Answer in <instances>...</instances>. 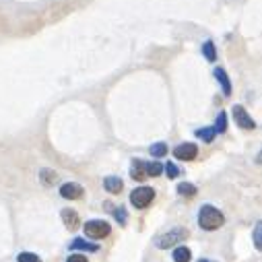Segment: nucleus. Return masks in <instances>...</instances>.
<instances>
[{
	"mask_svg": "<svg viewBox=\"0 0 262 262\" xmlns=\"http://www.w3.org/2000/svg\"><path fill=\"white\" fill-rule=\"evenodd\" d=\"M225 225V215L213 207V204H202L198 211V227L202 231H217Z\"/></svg>",
	"mask_w": 262,
	"mask_h": 262,
	"instance_id": "nucleus-1",
	"label": "nucleus"
},
{
	"mask_svg": "<svg viewBox=\"0 0 262 262\" xmlns=\"http://www.w3.org/2000/svg\"><path fill=\"white\" fill-rule=\"evenodd\" d=\"M188 237V229H184V227H176V229L167 231L163 235H159L153 240V244L159 248V250H167V248H176L180 246V242H184Z\"/></svg>",
	"mask_w": 262,
	"mask_h": 262,
	"instance_id": "nucleus-2",
	"label": "nucleus"
},
{
	"mask_svg": "<svg viewBox=\"0 0 262 262\" xmlns=\"http://www.w3.org/2000/svg\"><path fill=\"white\" fill-rule=\"evenodd\" d=\"M110 233H112V227L104 219H91L85 223V235L89 240H106Z\"/></svg>",
	"mask_w": 262,
	"mask_h": 262,
	"instance_id": "nucleus-3",
	"label": "nucleus"
},
{
	"mask_svg": "<svg viewBox=\"0 0 262 262\" xmlns=\"http://www.w3.org/2000/svg\"><path fill=\"white\" fill-rule=\"evenodd\" d=\"M155 200V190L151 186H139L130 192V204L134 209H147Z\"/></svg>",
	"mask_w": 262,
	"mask_h": 262,
	"instance_id": "nucleus-4",
	"label": "nucleus"
},
{
	"mask_svg": "<svg viewBox=\"0 0 262 262\" xmlns=\"http://www.w3.org/2000/svg\"><path fill=\"white\" fill-rule=\"evenodd\" d=\"M231 113H233V120H235V124L240 126L242 130H254L256 128V122L252 120V116L246 112V108L244 106H233L231 108Z\"/></svg>",
	"mask_w": 262,
	"mask_h": 262,
	"instance_id": "nucleus-5",
	"label": "nucleus"
},
{
	"mask_svg": "<svg viewBox=\"0 0 262 262\" xmlns=\"http://www.w3.org/2000/svg\"><path fill=\"white\" fill-rule=\"evenodd\" d=\"M174 157L180 161H194L198 157V147L194 143H180L174 149Z\"/></svg>",
	"mask_w": 262,
	"mask_h": 262,
	"instance_id": "nucleus-6",
	"label": "nucleus"
},
{
	"mask_svg": "<svg viewBox=\"0 0 262 262\" xmlns=\"http://www.w3.org/2000/svg\"><path fill=\"white\" fill-rule=\"evenodd\" d=\"M83 194H85V188L81 184H76V182H66V184L60 186V196L66 200H78L83 198Z\"/></svg>",
	"mask_w": 262,
	"mask_h": 262,
	"instance_id": "nucleus-7",
	"label": "nucleus"
},
{
	"mask_svg": "<svg viewBox=\"0 0 262 262\" xmlns=\"http://www.w3.org/2000/svg\"><path fill=\"white\" fill-rule=\"evenodd\" d=\"M60 217H62V223L68 231H76L78 225H81V217H78V213L75 209H62Z\"/></svg>",
	"mask_w": 262,
	"mask_h": 262,
	"instance_id": "nucleus-8",
	"label": "nucleus"
},
{
	"mask_svg": "<svg viewBox=\"0 0 262 262\" xmlns=\"http://www.w3.org/2000/svg\"><path fill=\"white\" fill-rule=\"evenodd\" d=\"M104 188H106V192H110V194H120L124 190V182L118 176H108L104 180Z\"/></svg>",
	"mask_w": 262,
	"mask_h": 262,
	"instance_id": "nucleus-9",
	"label": "nucleus"
},
{
	"mask_svg": "<svg viewBox=\"0 0 262 262\" xmlns=\"http://www.w3.org/2000/svg\"><path fill=\"white\" fill-rule=\"evenodd\" d=\"M68 248H71V250H83V252H97V250H99V246L95 242L83 240V237H75Z\"/></svg>",
	"mask_w": 262,
	"mask_h": 262,
	"instance_id": "nucleus-10",
	"label": "nucleus"
},
{
	"mask_svg": "<svg viewBox=\"0 0 262 262\" xmlns=\"http://www.w3.org/2000/svg\"><path fill=\"white\" fill-rule=\"evenodd\" d=\"M215 78H217V83L221 85L223 95L229 97L231 95V81H229V76H227V73L223 71V68H215Z\"/></svg>",
	"mask_w": 262,
	"mask_h": 262,
	"instance_id": "nucleus-11",
	"label": "nucleus"
},
{
	"mask_svg": "<svg viewBox=\"0 0 262 262\" xmlns=\"http://www.w3.org/2000/svg\"><path fill=\"white\" fill-rule=\"evenodd\" d=\"M172 258L174 262H190L192 260V250L188 246H176L174 248V252H172Z\"/></svg>",
	"mask_w": 262,
	"mask_h": 262,
	"instance_id": "nucleus-12",
	"label": "nucleus"
},
{
	"mask_svg": "<svg viewBox=\"0 0 262 262\" xmlns=\"http://www.w3.org/2000/svg\"><path fill=\"white\" fill-rule=\"evenodd\" d=\"M176 190H178V194L184 196V198H194L198 194V188L192 184V182H180Z\"/></svg>",
	"mask_w": 262,
	"mask_h": 262,
	"instance_id": "nucleus-13",
	"label": "nucleus"
},
{
	"mask_svg": "<svg viewBox=\"0 0 262 262\" xmlns=\"http://www.w3.org/2000/svg\"><path fill=\"white\" fill-rule=\"evenodd\" d=\"M130 178L136 180V182H143V180L147 178L145 161H141V159H134V161H132V167H130Z\"/></svg>",
	"mask_w": 262,
	"mask_h": 262,
	"instance_id": "nucleus-14",
	"label": "nucleus"
},
{
	"mask_svg": "<svg viewBox=\"0 0 262 262\" xmlns=\"http://www.w3.org/2000/svg\"><path fill=\"white\" fill-rule=\"evenodd\" d=\"M145 172H147V178H157L163 174V165L159 161H145Z\"/></svg>",
	"mask_w": 262,
	"mask_h": 262,
	"instance_id": "nucleus-15",
	"label": "nucleus"
},
{
	"mask_svg": "<svg viewBox=\"0 0 262 262\" xmlns=\"http://www.w3.org/2000/svg\"><path fill=\"white\" fill-rule=\"evenodd\" d=\"M252 242H254V248L258 252H262V219L254 225V231H252Z\"/></svg>",
	"mask_w": 262,
	"mask_h": 262,
	"instance_id": "nucleus-16",
	"label": "nucleus"
},
{
	"mask_svg": "<svg viewBox=\"0 0 262 262\" xmlns=\"http://www.w3.org/2000/svg\"><path fill=\"white\" fill-rule=\"evenodd\" d=\"M106 209L113 213V217H116V221L120 225H126V217H128V215H126V209H124V207H110V204H106Z\"/></svg>",
	"mask_w": 262,
	"mask_h": 262,
	"instance_id": "nucleus-17",
	"label": "nucleus"
},
{
	"mask_svg": "<svg viewBox=\"0 0 262 262\" xmlns=\"http://www.w3.org/2000/svg\"><path fill=\"white\" fill-rule=\"evenodd\" d=\"M194 134L198 136V139H202L204 143H213V141H215V136H217V132H215L213 126H209V128H198Z\"/></svg>",
	"mask_w": 262,
	"mask_h": 262,
	"instance_id": "nucleus-18",
	"label": "nucleus"
},
{
	"mask_svg": "<svg viewBox=\"0 0 262 262\" xmlns=\"http://www.w3.org/2000/svg\"><path fill=\"white\" fill-rule=\"evenodd\" d=\"M202 54H204V58H207L209 62L217 60V52H215V43L213 41H204L202 43Z\"/></svg>",
	"mask_w": 262,
	"mask_h": 262,
	"instance_id": "nucleus-19",
	"label": "nucleus"
},
{
	"mask_svg": "<svg viewBox=\"0 0 262 262\" xmlns=\"http://www.w3.org/2000/svg\"><path fill=\"white\" fill-rule=\"evenodd\" d=\"M215 132L217 134H223L227 130V113L225 112H219V116H217V122H215Z\"/></svg>",
	"mask_w": 262,
	"mask_h": 262,
	"instance_id": "nucleus-20",
	"label": "nucleus"
},
{
	"mask_svg": "<svg viewBox=\"0 0 262 262\" xmlns=\"http://www.w3.org/2000/svg\"><path fill=\"white\" fill-rule=\"evenodd\" d=\"M39 180L43 182L45 186H52L54 182H56V172H52V169L45 167V169H41V172H39Z\"/></svg>",
	"mask_w": 262,
	"mask_h": 262,
	"instance_id": "nucleus-21",
	"label": "nucleus"
},
{
	"mask_svg": "<svg viewBox=\"0 0 262 262\" xmlns=\"http://www.w3.org/2000/svg\"><path fill=\"white\" fill-rule=\"evenodd\" d=\"M149 153L153 155V157H165L167 155V145L165 143H155V145H151V149H149Z\"/></svg>",
	"mask_w": 262,
	"mask_h": 262,
	"instance_id": "nucleus-22",
	"label": "nucleus"
},
{
	"mask_svg": "<svg viewBox=\"0 0 262 262\" xmlns=\"http://www.w3.org/2000/svg\"><path fill=\"white\" fill-rule=\"evenodd\" d=\"M17 260L19 262H41V258L37 254H31V252H21L17 256Z\"/></svg>",
	"mask_w": 262,
	"mask_h": 262,
	"instance_id": "nucleus-23",
	"label": "nucleus"
},
{
	"mask_svg": "<svg viewBox=\"0 0 262 262\" xmlns=\"http://www.w3.org/2000/svg\"><path fill=\"white\" fill-rule=\"evenodd\" d=\"M163 172L167 174V178H172V180L180 176V169H178L176 163H165V165H163Z\"/></svg>",
	"mask_w": 262,
	"mask_h": 262,
	"instance_id": "nucleus-24",
	"label": "nucleus"
},
{
	"mask_svg": "<svg viewBox=\"0 0 262 262\" xmlns=\"http://www.w3.org/2000/svg\"><path fill=\"white\" fill-rule=\"evenodd\" d=\"M66 262H89V260H87V256H85V254L75 252V254H71V256L66 258Z\"/></svg>",
	"mask_w": 262,
	"mask_h": 262,
	"instance_id": "nucleus-25",
	"label": "nucleus"
},
{
	"mask_svg": "<svg viewBox=\"0 0 262 262\" xmlns=\"http://www.w3.org/2000/svg\"><path fill=\"white\" fill-rule=\"evenodd\" d=\"M256 163H258V165H262V149H260V151H258V155H256Z\"/></svg>",
	"mask_w": 262,
	"mask_h": 262,
	"instance_id": "nucleus-26",
	"label": "nucleus"
},
{
	"mask_svg": "<svg viewBox=\"0 0 262 262\" xmlns=\"http://www.w3.org/2000/svg\"><path fill=\"white\" fill-rule=\"evenodd\" d=\"M196 262H217V260H211V258H200V260H196Z\"/></svg>",
	"mask_w": 262,
	"mask_h": 262,
	"instance_id": "nucleus-27",
	"label": "nucleus"
}]
</instances>
